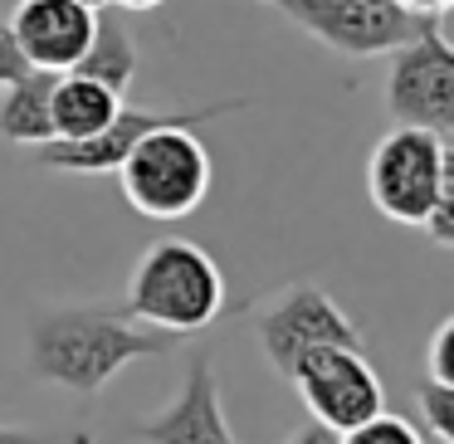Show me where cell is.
<instances>
[{"mask_svg":"<svg viewBox=\"0 0 454 444\" xmlns=\"http://www.w3.org/2000/svg\"><path fill=\"white\" fill-rule=\"evenodd\" d=\"M0 444H64L50 430H25V425H0Z\"/></svg>","mask_w":454,"mask_h":444,"instance_id":"cell-20","label":"cell"},{"mask_svg":"<svg viewBox=\"0 0 454 444\" xmlns=\"http://www.w3.org/2000/svg\"><path fill=\"white\" fill-rule=\"evenodd\" d=\"M444 171V137L425 128H391L366 157V196L395 225L425 230Z\"/></svg>","mask_w":454,"mask_h":444,"instance_id":"cell-6","label":"cell"},{"mask_svg":"<svg viewBox=\"0 0 454 444\" xmlns=\"http://www.w3.org/2000/svg\"><path fill=\"white\" fill-rule=\"evenodd\" d=\"M210 152L196 128H157L122 157L118 186L137 215L147 220H181L210 196Z\"/></svg>","mask_w":454,"mask_h":444,"instance_id":"cell-3","label":"cell"},{"mask_svg":"<svg viewBox=\"0 0 454 444\" xmlns=\"http://www.w3.org/2000/svg\"><path fill=\"white\" fill-rule=\"evenodd\" d=\"M122 313L167 337L206 332L225 313V274L196 239L167 235L142 249V259L132 264Z\"/></svg>","mask_w":454,"mask_h":444,"instance_id":"cell-2","label":"cell"},{"mask_svg":"<svg viewBox=\"0 0 454 444\" xmlns=\"http://www.w3.org/2000/svg\"><path fill=\"white\" fill-rule=\"evenodd\" d=\"M288 381L298 386L308 415L337 434L356 430L362 420L386 410V386L362 347H317L294 366Z\"/></svg>","mask_w":454,"mask_h":444,"instance_id":"cell-8","label":"cell"},{"mask_svg":"<svg viewBox=\"0 0 454 444\" xmlns=\"http://www.w3.org/2000/svg\"><path fill=\"white\" fill-rule=\"evenodd\" d=\"M25 74H30V59H25V50H20V40H15L11 20L0 15V89H11L15 79H25Z\"/></svg>","mask_w":454,"mask_h":444,"instance_id":"cell-19","label":"cell"},{"mask_svg":"<svg viewBox=\"0 0 454 444\" xmlns=\"http://www.w3.org/2000/svg\"><path fill=\"white\" fill-rule=\"evenodd\" d=\"M284 444H342V434L327 430V425H317V420H308V425H298Z\"/></svg>","mask_w":454,"mask_h":444,"instance_id":"cell-21","label":"cell"},{"mask_svg":"<svg viewBox=\"0 0 454 444\" xmlns=\"http://www.w3.org/2000/svg\"><path fill=\"white\" fill-rule=\"evenodd\" d=\"M425 235L440 249H454V147H444V171H440V191H434V210L425 220Z\"/></svg>","mask_w":454,"mask_h":444,"instance_id":"cell-17","label":"cell"},{"mask_svg":"<svg viewBox=\"0 0 454 444\" xmlns=\"http://www.w3.org/2000/svg\"><path fill=\"white\" fill-rule=\"evenodd\" d=\"M425 371H430V381L454 386V313L434 327L430 347H425Z\"/></svg>","mask_w":454,"mask_h":444,"instance_id":"cell-18","label":"cell"},{"mask_svg":"<svg viewBox=\"0 0 454 444\" xmlns=\"http://www.w3.org/2000/svg\"><path fill=\"white\" fill-rule=\"evenodd\" d=\"M74 74L103 83L113 93H128V83L137 79V35H132V15L118 5L93 11V40L83 50V59L74 64Z\"/></svg>","mask_w":454,"mask_h":444,"instance_id":"cell-12","label":"cell"},{"mask_svg":"<svg viewBox=\"0 0 454 444\" xmlns=\"http://www.w3.org/2000/svg\"><path fill=\"white\" fill-rule=\"evenodd\" d=\"M239 108H249V98H225V103H206V108H132V103H122L118 118L103 132H93V137H83V142H44V147H35V152H40V161L54 171L103 176V171H118L122 157H128L147 132H157V128H206V122L225 118V113H239Z\"/></svg>","mask_w":454,"mask_h":444,"instance_id":"cell-9","label":"cell"},{"mask_svg":"<svg viewBox=\"0 0 454 444\" xmlns=\"http://www.w3.org/2000/svg\"><path fill=\"white\" fill-rule=\"evenodd\" d=\"M50 93H54L50 69H30L25 79H15L5 89V98H0V137L15 142V147H44V142H54Z\"/></svg>","mask_w":454,"mask_h":444,"instance_id":"cell-14","label":"cell"},{"mask_svg":"<svg viewBox=\"0 0 454 444\" xmlns=\"http://www.w3.org/2000/svg\"><path fill=\"white\" fill-rule=\"evenodd\" d=\"M122 108V93L103 89V83L83 79V74H54V93H50V122H54V142H83L93 132H103Z\"/></svg>","mask_w":454,"mask_h":444,"instance_id":"cell-13","label":"cell"},{"mask_svg":"<svg viewBox=\"0 0 454 444\" xmlns=\"http://www.w3.org/2000/svg\"><path fill=\"white\" fill-rule=\"evenodd\" d=\"M132 440H142V444H239L235 430H230L225 401H220L215 356L206 347L191 352L181 391L157 415L132 425Z\"/></svg>","mask_w":454,"mask_h":444,"instance_id":"cell-10","label":"cell"},{"mask_svg":"<svg viewBox=\"0 0 454 444\" xmlns=\"http://www.w3.org/2000/svg\"><path fill=\"white\" fill-rule=\"evenodd\" d=\"M269 5L288 15V25H298L308 40L347 59L395 54L430 25V15L405 11L401 0H269Z\"/></svg>","mask_w":454,"mask_h":444,"instance_id":"cell-4","label":"cell"},{"mask_svg":"<svg viewBox=\"0 0 454 444\" xmlns=\"http://www.w3.org/2000/svg\"><path fill=\"white\" fill-rule=\"evenodd\" d=\"M254 337L278 376H294V366L317 347H362V327L317 284H288L269 298L254 313Z\"/></svg>","mask_w":454,"mask_h":444,"instance_id":"cell-7","label":"cell"},{"mask_svg":"<svg viewBox=\"0 0 454 444\" xmlns=\"http://www.w3.org/2000/svg\"><path fill=\"white\" fill-rule=\"evenodd\" d=\"M401 5L415 15H430V20H440L444 11H454V0H401Z\"/></svg>","mask_w":454,"mask_h":444,"instance_id":"cell-22","label":"cell"},{"mask_svg":"<svg viewBox=\"0 0 454 444\" xmlns=\"http://www.w3.org/2000/svg\"><path fill=\"white\" fill-rule=\"evenodd\" d=\"M415 405H420L425 430L440 444H454V386H440V381L425 376V381L415 386Z\"/></svg>","mask_w":454,"mask_h":444,"instance_id":"cell-15","label":"cell"},{"mask_svg":"<svg viewBox=\"0 0 454 444\" xmlns=\"http://www.w3.org/2000/svg\"><path fill=\"white\" fill-rule=\"evenodd\" d=\"M11 30L30 69L69 74L93 40V11H83L79 0H20L11 15Z\"/></svg>","mask_w":454,"mask_h":444,"instance_id":"cell-11","label":"cell"},{"mask_svg":"<svg viewBox=\"0 0 454 444\" xmlns=\"http://www.w3.org/2000/svg\"><path fill=\"white\" fill-rule=\"evenodd\" d=\"M342 444H425V434L415 430L405 415L381 410V415H372V420H362L356 430H347Z\"/></svg>","mask_w":454,"mask_h":444,"instance_id":"cell-16","label":"cell"},{"mask_svg":"<svg viewBox=\"0 0 454 444\" xmlns=\"http://www.w3.org/2000/svg\"><path fill=\"white\" fill-rule=\"evenodd\" d=\"M381 98L395 128H425L434 137L454 132V40L430 20L411 44L386 54Z\"/></svg>","mask_w":454,"mask_h":444,"instance_id":"cell-5","label":"cell"},{"mask_svg":"<svg viewBox=\"0 0 454 444\" xmlns=\"http://www.w3.org/2000/svg\"><path fill=\"white\" fill-rule=\"evenodd\" d=\"M118 11H128V15H137V11H157L161 0H113Z\"/></svg>","mask_w":454,"mask_h":444,"instance_id":"cell-23","label":"cell"},{"mask_svg":"<svg viewBox=\"0 0 454 444\" xmlns=\"http://www.w3.org/2000/svg\"><path fill=\"white\" fill-rule=\"evenodd\" d=\"M83 11H103V5H113V0H79Z\"/></svg>","mask_w":454,"mask_h":444,"instance_id":"cell-24","label":"cell"},{"mask_svg":"<svg viewBox=\"0 0 454 444\" xmlns=\"http://www.w3.org/2000/svg\"><path fill=\"white\" fill-rule=\"evenodd\" d=\"M181 337H167L157 327L137 323V317L103 303H64L44 308L30 323V342H25V366L35 381L64 386L74 395H98L122 366L142 362V356L171 352Z\"/></svg>","mask_w":454,"mask_h":444,"instance_id":"cell-1","label":"cell"}]
</instances>
